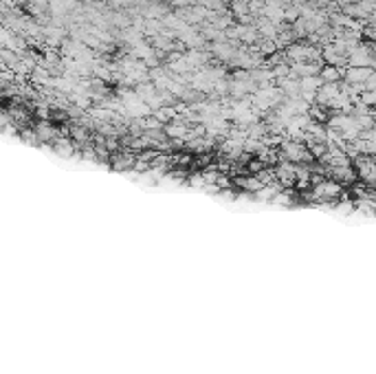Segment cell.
I'll use <instances>...</instances> for the list:
<instances>
[{"mask_svg": "<svg viewBox=\"0 0 376 374\" xmlns=\"http://www.w3.org/2000/svg\"><path fill=\"white\" fill-rule=\"evenodd\" d=\"M282 156L288 158L291 163H301V161H308L310 154L304 143L288 139V141H282Z\"/></svg>", "mask_w": 376, "mask_h": 374, "instance_id": "6da1fadb", "label": "cell"}, {"mask_svg": "<svg viewBox=\"0 0 376 374\" xmlns=\"http://www.w3.org/2000/svg\"><path fill=\"white\" fill-rule=\"evenodd\" d=\"M374 75V71L367 66H350L348 71L343 73V77H345V84H352V86H363L365 84L367 77Z\"/></svg>", "mask_w": 376, "mask_h": 374, "instance_id": "7a4b0ae2", "label": "cell"}, {"mask_svg": "<svg viewBox=\"0 0 376 374\" xmlns=\"http://www.w3.org/2000/svg\"><path fill=\"white\" fill-rule=\"evenodd\" d=\"M319 77L324 84H339L343 77V71L341 66H330V64H324L319 68Z\"/></svg>", "mask_w": 376, "mask_h": 374, "instance_id": "3957f363", "label": "cell"}, {"mask_svg": "<svg viewBox=\"0 0 376 374\" xmlns=\"http://www.w3.org/2000/svg\"><path fill=\"white\" fill-rule=\"evenodd\" d=\"M211 51H214V55H218L220 60H234V55H235V47H231V44H227V42H216L214 47H211Z\"/></svg>", "mask_w": 376, "mask_h": 374, "instance_id": "277c9868", "label": "cell"}, {"mask_svg": "<svg viewBox=\"0 0 376 374\" xmlns=\"http://www.w3.org/2000/svg\"><path fill=\"white\" fill-rule=\"evenodd\" d=\"M339 192H341V187L337 183H321L317 187V196H337Z\"/></svg>", "mask_w": 376, "mask_h": 374, "instance_id": "5b68a950", "label": "cell"}]
</instances>
